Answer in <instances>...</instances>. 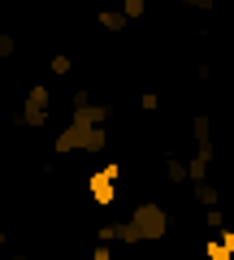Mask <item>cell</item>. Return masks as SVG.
<instances>
[{
    "instance_id": "obj_6",
    "label": "cell",
    "mask_w": 234,
    "mask_h": 260,
    "mask_svg": "<svg viewBox=\"0 0 234 260\" xmlns=\"http://www.w3.org/2000/svg\"><path fill=\"white\" fill-rule=\"evenodd\" d=\"M165 178H169V182H174V186L191 182V169H187V160H182V156H174V152H169V156H165Z\"/></svg>"
},
{
    "instance_id": "obj_12",
    "label": "cell",
    "mask_w": 234,
    "mask_h": 260,
    "mask_svg": "<svg viewBox=\"0 0 234 260\" xmlns=\"http://www.w3.org/2000/svg\"><path fill=\"white\" fill-rule=\"evenodd\" d=\"M204 256H208V260H234L230 251L221 247V239H213V243H208V247H204Z\"/></svg>"
},
{
    "instance_id": "obj_16",
    "label": "cell",
    "mask_w": 234,
    "mask_h": 260,
    "mask_svg": "<svg viewBox=\"0 0 234 260\" xmlns=\"http://www.w3.org/2000/svg\"><path fill=\"white\" fill-rule=\"evenodd\" d=\"M91 260H113V251H109V243H100V247L91 251Z\"/></svg>"
},
{
    "instance_id": "obj_7",
    "label": "cell",
    "mask_w": 234,
    "mask_h": 260,
    "mask_svg": "<svg viewBox=\"0 0 234 260\" xmlns=\"http://www.w3.org/2000/svg\"><path fill=\"white\" fill-rule=\"evenodd\" d=\"M195 200L204 208H221V191H217L213 182H195Z\"/></svg>"
},
{
    "instance_id": "obj_8",
    "label": "cell",
    "mask_w": 234,
    "mask_h": 260,
    "mask_svg": "<svg viewBox=\"0 0 234 260\" xmlns=\"http://www.w3.org/2000/svg\"><path fill=\"white\" fill-rule=\"evenodd\" d=\"M100 26L104 30H126V26H130V18H126L122 9H104L100 13Z\"/></svg>"
},
{
    "instance_id": "obj_18",
    "label": "cell",
    "mask_w": 234,
    "mask_h": 260,
    "mask_svg": "<svg viewBox=\"0 0 234 260\" xmlns=\"http://www.w3.org/2000/svg\"><path fill=\"white\" fill-rule=\"evenodd\" d=\"M5 243H9V230H5V225H0V247H5Z\"/></svg>"
},
{
    "instance_id": "obj_3",
    "label": "cell",
    "mask_w": 234,
    "mask_h": 260,
    "mask_svg": "<svg viewBox=\"0 0 234 260\" xmlns=\"http://www.w3.org/2000/svg\"><path fill=\"white\" fill-rule=\"evenodd\" d=\"M117 178H122V165H117V160H109V165H100L95 174H87V191H91V200L100 208L117 204Z\"/></svg>"
},
{
    "instance_id": "obj_1",
    "label": "cell",
    "mask_w": 234,
    "mask_h": 260,
    "mask_svg": "<svg viewBox=\"0 0 234 260\" xmlns=\"http://www.w3.org/2000/svg\"><path fill=\"white\" fill-rule=\"evenodd\" d=\"M169 234V213L160 204H139L130 221H117V243H148Z\"/></svg>"
},
{
    "instance_id": "obj_2",
    "label": "cell",
    "mask_w": 234,
    "mask_h": 260,
    "mask_svg": "<svg viewBox=\"0 0 234 260\" xmlns=\"http://www.w3.org/2000/svg\"><path fill=\"white\" fill-rule=\"evenodd\" d=\"M109 148V135H104V126H91V121H74L70 117V126L56 135L52 152L56 156H70V152H104Z\"/></svg>"
},
{
    "instance_id": "obj_4",
    "label": "cell",
    "mask_w": 234,
    "mask_h": 260,
    "mask_svg": "<svg viewBox=\"0 0 234 260\" xmlns=\"http://www.w3.org/2000/svg\"><path fill=\"white\" fill-rule=\"evenodd\" d=\"M48 109H52V91L48 87H30L26 91V104H22V126L39 130L48 121Z\"/></svg>"
},
{
    "instance_id": "obj_19",
    "label": "cell",
    "mask_w": 234,
    "mask_h": 260,
    "mask_svg": "<svg viewBox=\"0 0 234 260\" xmlns=\"http://www.w3.org/2000/svg\"><path fill=\"white\" fill-rule=\"evenodd\" d=\"M9 260H26V256H9Z\"/></svg>"
},
{
    "instance_id": "obj_14",
    "label": "cell",
    "mask_w": 234,
    "mask_h": 260,
    "mask_svg": "<svg viewBox=\"0 0 234 260\" xmlns=\"http://www.w3.org/2000/svg\"><path fill=\"white\" fill-rule=\"evenodd\" d=\"M139 104H143V109L152 113V109H156V104H160V95H156V91H143V95H139Z\"/></svg>"
},
{
    "instance_id": "obj_17",
    "label": "cell",
    "mask_w": 234,
    "mask_h": 260,
    "mask_svg": "<svg viewBox=\"0 0 234 260\" xmlns=\"http://www.w3.org/2000/svg\"><path fill=\"white\" fill-rule=\"evenodd\" d=\"M182 5H191V9H213L217 0H182Z\"/></svg>"
},
{
    "instance_id": "obj_13",
    "label": "cell",
    "mask_w": 234,
    "mask_h": 260,
    "mask_svg": "<svg viewBox=\"0 0 234 260\" xmlns=\"http://www.w3.org/2000/svg\"><path fill=\"white\" fill-rule=\"evenodd\" d=\"M13 52H18V39L9 30H0V56H13Z\"/></svg>"
},
{
    "instance_id": "obj_5",
    "label": "cell",
    "mask_w": 234,
    "mask_h": 260,
    "mask_svg": "<svg viewBox=\"0 0 234 260\" xmlns=\"http://www.w3.org/2000/svg\"><path fill=\"white\" fill-rule=\"evenodd\" d=\"M74 113H70V117L74 121H91V126H104V121L113 117V104H91L87 100V91H74Z\"/></svg>"
},
{
    "instance_id": "obj_9",
    "label": "cell",
    "mask_w": 234,
    "mask_h": 260,
    "mask_svg": "<svg viewBox=\"0 0 234 260\" xmlns=\"http://www.w3.org/2000/svg\"><path fill=\"white\" fill-rule=\"evenodd\" d=\"M117 9H122L126 18H143V13H148V0H117Z\"/></svg>"
},
{
    "instance_id": "obj_10",
    "label": "cell",
    "mask_w": 234,
    "mask_h": 260,
    "mask_svg": "<svg viewBox=\"0 0 234 260\" xmlns=\"http://www.w3.org/2000/svg\"><path fill=\"white\" fill-rule=\"evenodd\" d=\"M48 70H52V74H56V78H65V74H70V70H74V61H70V56H65V52H56V56H52V61H48Z\"/></svg>"
},
{
    "instance_id": "obj_11",
    "label": "cell",
    "mask_w": 234,
    "mask_h": 260,
    "mask_svg": "<svg viewBox=\"0 0 234 260\" xmlns=\"http://www.w3.org/2000/svg\"><path fill=\"white\" fill-rule=\"evenodd\" d=\"M204 225L221 234V230H225V217H221V208H208V213H204Z\"/></svg>"
},
{
    "instance_id": "obj_15",
    "label": "cell",
    "mask_w": 234,
    "mask_h": 260,
    "mask_svg": "<svg viewBox=\"0 0 234 260\" xmlns=\"http://www.w3.org/2000/svg\"><path fill=\"white\" fill-rule=\"evenodd\" d=\"M221 247H225V251H230V256H234V230H230V225H225V230H221Z\"/></svg>"
}]
</instances>
